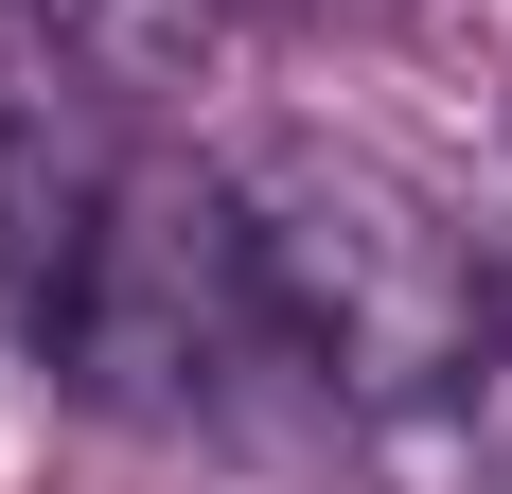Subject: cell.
Listing matches in <instances>:
<instances>
[{
    "label": "cell",
    "mask_w": 512,
    "mask_h": 494,
    "mask_svg": "<svg viewBox=\"0 0 512 494\" xmlns=\"http://www.w3.org/2000/svg\"><path fill=\"white\" fill-rule=\"evenodd\" d=\"M230 247H248L265 336L301 353L336 406H460L477 336H495V265L354 142H248L230 177Z\"/></svg>",
    "instance_id": "1"
},
{
    "label": "cell",
    "mask_w": 512,
    "mask_h": 494,
    "mask_svg": "<svg viewBox=\"0 0 512 494\" xmlns=\"http://www.w3.org/2000/svg\"><path fill=\"white\" fill-rule=\"evenodd\" d=\"M495 353H512V247H495Z\"/></svg>",
    "instance_id": "3"
},
{
    "label": "cell",
    "mask_w": 512,
    "mask_h": 494,
    "mask_svg": "<svg viewBox=\"0 0 512 494\" xmlns=\"http://www.w3.org/2000/svg\"><path fill=\"white\" fill-rule=\"evenodd\" d=\"M36 36L71 53L89 89L177 106V89H212V71H230V0H36Z\"/></svg>",
    "instance_id": "2"
}]
</instances>
